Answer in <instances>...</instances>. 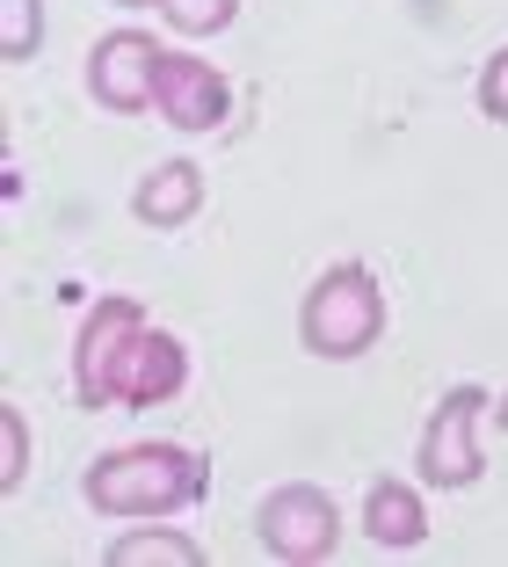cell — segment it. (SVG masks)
<instances>
[{
	"label": "cell",
	"mask_w": 508,
	"mask_h": 567,
	"mask_svg": "<svg viewBox=\"0 0 508 567\" xmlns=\"http://www.w3.org/2000/svg\"><path fill=\"white\" fill-rule=\"evenodd\" d=\"M211 487V466L182 444H124L87 466V502L102 517H167Z\"/></svg>",
	"instance_id": "1"
},
{
	"label": "cell",
	"mask_w": 508,
	"mask_h": 567,
	"mask_svg": "<svg viewBox=\"0 0 508 567\" xmlns=\"http://www.w3.org/2000/svg\"><path fill=\"white\" fill-rule=\"evenodd\" d=\"M385 328V291L363 262H334L298 306V342L312 357H363Z\"/></svg>",
	"instance_id": "2"
},
{
	"label": "cell",
	"mask_w": 508,
	"mask_h": 567,
	"mask_svg": "<svg viewBox=\"0 0 508 567\" xmlns=\"http://www.w3.org/2000/svg\"><path fill=\"white\" fill-rule=\"evenodd\" d=\"M255 532H262V546L277 553V560L305 567V560H328V553H334L342 517H334V502L320 495V487L291 481V487H277V495H262V509H255Z\"/></svg>",
	"instance_id": "3"
},
{
	"label": "cell",
	"mask_w": 508,
	"mask_h": 567,
	"mask_svg": "<svg viewBox=\"0 0 508 567\" xmlns=\"http://www.w3.org/2000/svg\"><path fill=\"white\" fill-rule=\"evenodd\" d=\"M479 415H487V393L479 385H450L436 401V415H428L422 430V481L436 487H473L479 481Z\"/></svg>",
	"instance_id": "4"
},
{
	"label": "cell",
	"mask_w": 508,
	"mask_h": 567,
	"mask_svg": "<svg viewBox=\"0 0 508 567\" xmlns=\"http://www.w3.org/2000/svg\"><path fill=\"white\" fill-rule=\"evenodd\" d=\"M153 81H160V44H153L146 30H110L95 44V59H87V95L102 102V110H146Z\"/></svg>",
	"instance_id": "5"
},
{
	"label": "cell",
	"mask_w": 508,
	"mask_h": 567,
	"mask_svg": "<svg viewBox=\"0 0 508 567\" xmlns=\"http://www.w3.org/2000/svg\"><path fill=\"white\" fill-rule=\"evenodd\" d=\"M153 102L175 132H218L226 124V73L204 66V59H182V51H160V81H153Z\"/></svg>",
	"instance_id": "6"
},
{
	"label": "cell",
	"mask_w": 508,
	"mask_h": 567,
	"mask_svg": "<svg viewBox=\"0 0 508 567\" xmlns=\"http://www.w3.org/2000/svg\"><path fill=\"white\" fill-rule=\"evenodd\" d=\"M182 379H189V350L160 328H138L132 342H124V357H116V371H110V393L124 408H153V401H175Z\"/></svg>",
	"instance_id": "7"
},
{
	"label": "cell",
	"mask_w": 508,
	"mask_h": 567,
	"mask_svg": "<svg viewBox=\"0 0 508 567\" xmlns=\"http://www.w3.org/2000/svg\"><path fill=\"white\" fill-rule=\"evenodd\" d=\"M138 328H146L138 299H102L95 313H87L81 350H73V385H81V401H87V408L116 401V393H110V371H116V357H124V342H132Z\"/></svg>",
	"instance_id": "8"
},
{
	"label": "cell",
	"mask_w": 508,
	"mask_h": 567,
	"mask_svg": "<svg viewBox=\"0 0 508 567\" xmlns=\"http://www.w3.org/2000/svg\"><path fill=\"white\" fill-rule=\"evenodd\" d=\"M197 204H204V167H189V161H160L146 183H138L132 212L146 218V226H182V218H197Z\"/></svg>",
	"instance_id": "9"
},
{
	"label": "cell",
	"mask_w": 508,
	"mask_h": 567,
	"mask_svg": "<svg viewBox=\"0 0 508 567\" xmlns=\"http://www.w3.org/2000/svg\"><path fill=\"white\" fill-rule=\"evenodd\" d=\"M363 532L377 538V546H422L428 538V509H422V495H414L407 481H377L371 495H363Z\"/></svg>",
	"instance_id": "10"
},
{
	"label": "cell",
	"mask_w": 508,
	"mask_h": 567,
	"mask_svg": "<svg viewBox=\"0 0 508 567\" xmlns=\"http://www.w3.org/2000/svg\"><path fill=\"white\" fill-rule=\"evenodd\" d=\"M110 567H204V546H189L175 532H132L110 546Z\"/></svg>",
	"instance_id": "11"
},
{
	"label": "cell",
	"mask_w": 508,
	"mask_h": 567,
	"mask_svg": "<svg viewBox=\"0 0 508 567\" xmlns=\"http://www.w3.org/2000/svg\"><path fill=\"white\" fill-rule=\"evenodd\" d=\"M44 44V0H0V59L22 66Z\"/></svg>",
	"instance_id": "12"
},
{
	"label": "cell",
	"mask_w": 508,
	"mask_h": 567,
	"mask_svg": "<svg viewBox=\"0 0 508 567\" xmlns=\"http://www.w3.org/2000/svg\"><path fill=\"white\" fill-rule=\"evenodd\" d=\"M232 8H240V0H160V16L175 22L182 37H218L232 22Z\"/></svg>",
	"instance_id": "13"
},
{
	"label": "cell",
	"mask_w": 508,
	"mask_h": 567,
	"mask_svg": "<svg viewBox=\"0 0 508 567\" xmlns=\"http://www.w3.org/2000/svg\"><path fill=\"white\" fill-rule=\"evenodd\" d=\"M479 110H487L494 124H508V44L487 59V73H479Z\"/></svg>",
	"instance_id": "14"
},
{
	"label": "cell",
	"mask_w": 508,
	"mask_h": 567,
	"mask_svg": "<svg viewBox=\"0 0 508 567\" xmlns=\"http://www.w3.org/2000/svg\"><path fill=\"white\" fill-rule=\"evenodd\" d=\"M0 487H22V415L0 408Z\"/></svg>",
	"instance_id": "15"
},
{
	"label": "cell",
	"mask_w": 508,
	"mask_h": 567,
	"mask_svg": "<svg viewBox=\"0 0 508 567\" xmlns=\"http://www.w3.org/2000/svg\"><path fill=\"white\" fill-rule=\"evenodd\" d=\"M494 422H501V430H508V393H501V401H494Z\"/></svg>",
	"instance_id": "16"
},
{
	"label": "cell",
	"mask_w": 508,
	"mask_h": 567,
	"mask_svg": "<svg viewBox=\"0 0 508 567\" xmlns=\"http://www.w3.org/2000/svg\"><path fill=\"white\" fill-rule=\"evenodd\" d=\"M116 8H146V0H116Z\"/></svg>",
	"instance_id": "17"
}]
</instances>
